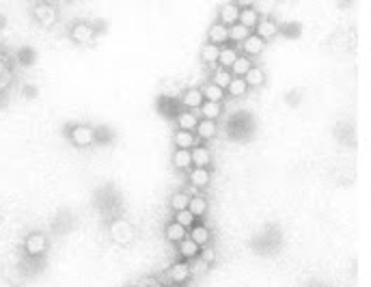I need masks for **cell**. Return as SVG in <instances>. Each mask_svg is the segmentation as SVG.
I'll return each instance as SVG.
<instances>
[{"instance_id": "obj_1", "label": "cell", "mask_w": 371, "mask_h": 287, "mask_svg": "<svg viewBox=\"0 0 371 287\" xmlns=\"http://www.w3.org/2000/svg\"><path fill=\"white\" fill-rule=\"evenodd\" d=\"M69 136L76 145L87 147V145H93V142H95V130H93L91 126H85V123H78V126L71 128Z\"/></svg>"}, {"instance_id": "obj_31", "label": "cell", "mask_w": 371, "mask_h": 287, "mask_svg": "<svg viewBox=\"0 0 371 287\" xmlns=\"http://www.w3.org/2000/svg\"><path fill=\"white\" fill-rule=\"evenodd\" d=\"M188 203H190V197L186 192H175L171 197V208L175 212H181V210H188Z\"/></svg>"}, {"instance_id": "obj_19", "label": "cell", "mask_w": 371, "mask_h": 287, "mask_svg": "<svg viewBox=\"0 0 371 287\" xmlns=\"http://www.w3.org/2000/svg\"><path fill=\"white\" fill-rule=\"evenodd\" d=\"M210 238H212V235H210V229L203 227V224H194L192 231H190V240L197 242L199 246H208Z\"/></svg>"}, {"instance_id": "obj_20", "label": "cell", "mask_w": 371, "mask_h": 287, "mask_svg": "<svg viewBox=\"0 0 371 287\" xmlns=\"http://www.w3.org/2000/svg\"><path fill=\"white\" fill-rule=\"evenodd\" d=\"M199 110H201L203 119H208V121H216V119L220 117L222 106H220V104H216V101H203V106H201Z\"/></svg>"}, {"instance_id": "obj_15", "label": "cell", "mask_w": 371, "mask_h": 287, "mask_svg": "<svg viewBox=\"0 0 371 287\" xmlns=\"http://www.w3.org/2000/svg\"><path fill=\"white\" fill-rule=\"evenodd\" d=\"M253 67V60L249 58V56H238L235 58V63L231 65V76L233 78H244L246 74H249V69Z\"/></svg>"}, {"instance_id": "obj_7", "label": "cell", "mask_w": 371, "mask_h": 287, "mask_svg": "<svg viewBox=\"0 0 371 287\" xmlns=\"http://www.w3.org/2000/svg\"><path fill=\"white\" fill-rule=\"evenodd\" d=\"M190 158H192V164H194V169H208L210 167V162H212V153L208 147H192L190 149Z\"/></svg>"}, {"instance_id": "obj_2", "label": "cell", "mask_w": 371, "mask_h": 287, "mask_svg": "<svg viewBox=\"0 0 371 287\" xmlns=\"http://www.w3.org/2000/svg\"><path fill=\"white\" fill-rule=\"evenodd\" d=\"M24 249L28 255H33V257H37V255H41L46 249H48V240H46V235L44 233H39V231H33V233H28L26 235V240H24Z\"/></svg>"}, {"instance_id": "obj_18", "label": "cell", "mask_w": 371, "mask_h": 287, "mask_svg": "<svg viewBox=\"0 0 371 287\" xmlns=\"http://www.w3.org/2000/svg\"><path fill=\"white\" fill-rule=\"evenodd\" d=\"M201 93H203L205 101H216V104H220V99L224 95V89L216 87L214 82H210V85H205V89H201Z\"/></svg>"}, {"instance_id": "obj_25", "label": "cell", "mask_w": 371, "mask_h": 287, "mask_svg": "<svg viewBox=\"0 0 371 287\" xmlns=\"http://www.w3.org/2000/svg\"><path fill=\"white\" fill-rule=\"evenodd\" d=\"M226 91H229V95H233V97H242V95H246V91H249V85H246L244 78H231Z\"/></svg>"}, {"instance_id": "obj_13", "label": "cell", "mask_w": 371, "mask_h": 287, "mask_svg": "<svg viewBox=\"0 0 371 287\" xmlns=\"http://www.w3.org/2000/svg\"><path fill=\"white\" fill-rule=\"evenodd\" d=\"M175 140V145H177V149H192V147H197V136L192 134V132H186V130H177V134L173 136Z\"/></svg>"}, {"instance_id": "obj_8", "label": "cell", "mask_w": 371, "mask_h": 287, "mask_svg": "<svg viewBox=\"0 0 371 287\" xmlns=\"http://www.w3.org/2000/svg\"><path fill=\"white\" fill-rule=\"evenodd\" d=\"M238 19H240V7L235 5V3H229V5H224L220 9V24L222 26H233V24H238Z\"/></svg>"}, {"instance_id": "obj_35", "label": "cell", "mask_w": 371, "mask_h": 287, "mask_svg": "<svg viewBox=\"0 0 371 287\" xmlns=\"http://www.w3.org/2000/svg\"><path fill=\"white\" fill-rule=\"evenodd\" d=\"M142 287H162V285L156 279H145V281H142Z\"/></svg>"}, {"instance_id": "obj_11", "label": "cell", "mask_w": 371, "mask_h": 287, "mask_svg": "<svg viewBox=\"0 0 371 287\" xmlns=\"http://www.w3.org/2000/svg\"><path fill=\"white\" fill-rule=\"evenodd\" d=\"M238 22L244 26V28H255L257 24H259V11H257L255 7H242L240 9V19Z\"/></svg>"}, {"instance_id": "obj_4", "label": "cell", "mask_w": 371, "mask_h": 287, "mask_svg": "<svg viewBox=\"0 0 371 287\" xmlns=\"http://www.w3.org/2000/svg\"><path fill=\"white\" fill-rule=\"evenodd\" d=\"M33 13L44 26H50L56 19V7L50 5V3H37L35 9H33Z\"/></svg>"}, {"instance_id": "obj_3", "label": "cell", "mask_w": 371, "mask_h": 287, "mask_svg": "<svg viewBox=\"0 0 371 287\" xmlns=\"http://www.w3.org/2000/svg\"><path fill=\"white\" fill-rule=\"evenodd\" d=\"M190 274H192V268H190V263L188 261H177V263H173L171 268L167 270V276H169V281L175 283V285H181L190 279Z\"/></svg>"}, {"instance_id": "obj_21", "label": "cell", "mask_w": 371, "mask_h": 287, "mask_svg": "<svg viewBox=\"0 0 371 287\" xmlns=\"http://www.w3.org/2000/svg\"><path fill=\"white\" fill-rule=\"evenodd\" d=\"M210 177H212V175H210L208 169H192V171H190V183H192V186H197V188L208 186Z\"/></svg>"}, {"instance_id": "obj_34", "label": "cell", "mask_w": 371, "mask_h": 287, "mask_svg": "<svg viewBox=\"0 0 371 287\" xmlns=\"http://www.w3.org/2000/svg\"><path fill=\"white\" fill-rule=\"evenodd\" d=\"M201 249H203V251L199 253V255H201V261H205V263L210 265V263L216 259V253H214V249H210V246H201Z\"/></svg>"}, {"instance_id": "obj_17", "label": "cell", "mask_w": 371, "mask_h": 287, "mask_svg": "<svg viewBox=\"0 0 371 287\" xmlns=\"http://www.w3.org/2000/svg\"><path fill=\"white\" fill-rule=\"evenodd\" d=\"M199 253H201V246L197 242H192L190 238H186L179 242V255L186 259H194V257H199Z\"/></svg>"}, {"instance_id": "obj_10", "label": "cell", "mask_w": 371, "mask_h": 287, "mask_svg": "<svg viewBox=\"0 0 371 287\" xmlns=\"http://www.w3.org/2000/svg\"><path fill=\"white\" fill-rule=\"evenodd\" d=\"M276 33H278V26H276L274 19H270V17L259 19V24H257V37H259V39L267 41V39L276 37Z\"/></svg>"}, {"instance_id": "obj_27", "label": "cell", "mask_w": 371, "mask_h": 287, "mask_svg": "<svg viewBox=\"0 0 371 287\" xmlns=\"http://www.w3.org/2000/svg\"><path fill=\"white\" fill-rule=\"evenodd\" d=\"M244 80H246V85L249 87H261L263 85V80H265V74H263V69H259V67H251L249 69V74L244 76Z\"/></svg>"}, {"instance_id": "obj_24", "label": "cell", "mask_w": 371, "mask_h": 287, "mask_svg": "<svg viewBox=\"0 0 371 287\" xmlns=\"http://www.w3.org/2000/svg\"><path fill=\"white\" fill-rule=\"evenodd\" d=\"M216 121H208V119H203L197 123V134L199 138H214L216 136Z\"/></svg>"}, {"instance_id": "obj_9", "label": "cell", "mask_w": 371, "mask_h": 287, "mask_svg": "<svg viewBox=\"0 0 371 287\" xmlns=\"http://www.w3.org/2000/svg\"><path fill=\"white\" fill-rule=\"evenodd\" d=\"M208 39H210V44H214V46L220 48V44H226V41H229V28L222 26L220 22H216V24L210 26Z\"/></svg>"}, {"instance_id": "obj_33", "label": "cell", "mask_w": 371, "mask_h": 287, "mask_svg": "<svg viewBox=\"0 0 371 287\" xmlns=\"http://www.w3.org/2000/svg\"><path fill=\"white\" fill-rule=\"evenodd\" d=\"M194 220H197V218H194V216H192V214H190L188 210L175 212V222H177V224H181L183 229H188L190 224H194Z\"/></svg>"}, {"instance_id": "obj_32", "label": "cell", "mask_w": 371, "mask_h": 287, "mask_svg": "<svg viewBox=\"0 0 371 287\" xmlns=\"http://www.w3.org/2000/svg\"><path fill=\"white\" fill-rule=\"evenodd\" d=\"M249 35H251V30L244 28L240 22L233 24V26H229V39H231V41H240V44H242V41L249 37Z\"/></svg>"}, {"instance_id": "obj_28", "label": "cell", "mask_w": 371, "mask_h": 287, "mask_svg": "<svg viewBox=\"0 0 371 287\" xmlns=\"http://www.w3.org/2000/svg\"><path fill=\"white\" fill-rule=\"evenodd\" d=\"M110 233H112V238H115L117 242L121 238V233H126V238L132 240V227H130V222H126V220H115V222H112Z\"/></svg>"}, {"instance_id": "obj_29", "label": "cell", "mask_w": 371, "mask_h": 287, "mask_svg": "<svg viewBox=\"0 0 371 287\" xmlns=\"http://www.w3.org/2000/svg\"><path fill=\"white\" fill-rule=\"evenodd\" d=\"M218 54H220V48L210 44V41L201 48V58L205 60V63H218Z\"/></svg>"}, {"instance_id": "obj_5", "label": "cell", "mask_w": 371, "mask_h": 287, "mask_svg": "<svg viewBox=\"0 0 371 287\" xmlns=\"http://www.w3.org/2000/svg\"><path fill=\"white\" fill-rule=\"evenodd\" d=\"M203 93H201V89H188L186 93L181 95V106L186 108V110H199L201 106H203Z\"/></svg>"}, {"instance_id": "obj_12", "label": "cell", "mask_w": 371, "mask_h": 287, "mask_svg": "<svg viewBox=\"0 0 371 287\" xmlns=\"http://www.w3.org/2000/svg\"><path fill=\"white\" fill-rule=\"evenodd\" d=\"M197 123H199V117L194 115L192 110H181L179 115H177V126H179V130L194 132V130H197Z\"/></svg>"}, {"instance_id": "obj_26", "label": "cell", "mask_w": 371, "mask_h": 287, "mask_svg": "<svg viewBox=\"0 0 371 287\" xmlns=\"http://www.w3.org/2000/svg\"><path fill=\"white\" fill-rule=\"evenodd\" d=\"M238 50L235 48H220V54H218V63L222 65V69L226 67H231L235 63V58H238Z\"/></svg>"}, {"instance_id": "obj_16", "label": "cell", "mask_w": 371, "mask_h": 287, "mask_svg": "<svg viewBox=\"0 0 371 287\" xmlns=\"http://www.w3.org/2000/svg\"><path fill=\"white\" fill-rule=\"evenodd\" d=\"M208 208H210V203L205 197H190V203H188V212L192 214L194 218H199L203 216V214H208Z\"/></svg>"}, {"instance_id": "obj_22", "label": "cell", "mask_w": 371, "mask_h": 287, "mask_svg": "<svg viewBox=\"0 0 371 287\" xmlns=\"http://www.w3.org/2000/svg\"><path fill=\"white\" fill-rule=\"evenodd\" d=\"M192 158H190V149H177L173 153V167L175 169H190Z\"/></svg>"}, {"instance_id": "obj_23", "label": "cell", "mask_w": 371, "mask_h": 287, "mask_svg": "<svg viewBox=\"0 0 371 287\" xmlns=\"http://www.w3.org/2000/svg\"><path fill=\"white\" fill-rule=\"evenodd\" d=\"M186 231L188 229H183L181 224H177V222H171V224H167V240L169 242H181V240H186Z\"/></svg>"}, {"instance_id": "obj_30", "label": "cell", "mask_w": 371, "mask_h": 287, "mask_svg": "<svg viewBox=\"0 0 371 287\" xmlns=\"http://www.w3.org/2000/svg\"><path fill=\"white\" fill-rule=\"evenodd\" d=\"M231 78H233V76H231V71L220 67V69H216V71H214V80H212V82H214L216 87L226 89V87H229V82H231Z\"/></svg>"}, {"instance_id": "obj_6", "label": "cell", "mask_w": 371, "mask_h": 287, "mask_svg": "<svg viewBox=\"0 0 371 287\" xmlns=\"http://www.w3.org/2000/svg\"><path fill=\"white\" fill-rule=\"evenodd\" d=\"M71 37H74V41H78V44H87V41H93L95 30H93V26L87 22H76L71 26Z\"/></svg>"}, {"instance_id": "obj_14", "label": "cell", "mask_w": 371, "mask_h": 287, "mask_svg": "<svg viewBox=\"0 0 371 287\" xmlns=\"http://www.w3.org/2000/svg\"><path fill=\"white\" fill-rule=\"evenodd\" d=\"M242 46H244V52L249 54V58H251V56H255V54L263 52L265 41H263V39H259L257 35H249V37H246V39L242 41Z\"/></svg>"}]
</instances>
